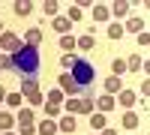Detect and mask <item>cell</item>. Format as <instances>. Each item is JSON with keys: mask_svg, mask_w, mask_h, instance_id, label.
<instances>
[{"mask_svg": "<svg viewBox=\"0 0 150 135\" xmlns=\"http://www.w3.org/2000/svg\"><path fill=\"white\" fill-rule=\"evenodd\" d=\"M9 66L15 69V72H21V75H27V78H33L36 72H39V51H36L33 45H24V48H18V51L12 54V60H9Z\"/></svg>", "mask_w": 150, "mask_h": 135, "instance_id": "1", "label": "cell"}, {"mask_svg": "<svg viewBox=\"0 0 150 135\" xmlns=\"http://www.w3.org/2000/svg\"><path fill=\"white\" fill-rule=\"evenodd\" d=\"M69 78L75 81V87H78V93L87 87V84H93V78H96V72H93V66L87 63V60H78V57H72V66H69Z\"/></svg>", "mask_w": 150, "mask_h": 135, "instance_id": "2", "label": "cell"}, {"mask_svg": "<svg viewBox=\"0 0 150 135\" xmlns=\"http://www.w3.org/2000/svg\"><path fill=\"white\" fill-rule=\"evenodd\" d=\"M57 84H60V87H63L66 93H78V87H75V81H72V78L66 75V72H63V75H60V81H57Z\"/></svg>", "mask_w": 150, "mask_h": 135, "instance_id": "3", "label": "cell"}, {"mask_svg": "<svg viewBox=\"0 0 150 135\" xmlns=\"http://www.w3.org/2000/svg\"><path fill=\"white\" fill-rule=\"evenodd\" d=\"M0 45H3V48H15V51H18V39H15V33H3Z\"/></svg>", "mask_w": 150, "mask_h": 135, "instance_id": "4", "label": "cell"}, {"mask_svg": "<svg viewBox=\"0 0 150 135\" xmlns=\"http://www.w3.org/2000/svg\"><path fill=\"white\" fill-rule=\"evenodd\" d=\"M123 126H126V129H135V126H138V114H126V117H123Z\"/></svg>", "mask_w": 150, "mask_h": 135, "instance_id": "5", "label": "cell"}, {"mask_svg": "<svg viewBox=\"0 0 150 135\" xmlns=\"http://www.w3.org/2000/svg\"><path fill=\"white\" fill-rule=\"evenodd\" d=\"M105 90H108V93H114V90H120V78H117V75H111V78L105 81Z\"/></svg>", "mask_w": 150, "mask_h": 135, "instance_id": "6", "label": "cell"}, {"mask_svg": "<svg viewBox=\"0 0 150 135\" xmlns=\"http://www.w3.org/2000/svg\"><path fill=\"white\" fill-rule=\"evenodd\" d=\"M54 30H57V33H66V30H69V21H66V18H54Z\"/></svg>", "mask_w": 150, "mask_h": 135, "instance_id": "7", "label": "cell"}, {"mask_svg": "<svg viewBox=\"0 0 150 135\" xmlns=\"http://www.w3.org/2000/svg\"><path fill=\"white\" fill-rule=\"evenodd\" d=\"M39 39H42V33L36 30V27H33V30H27V42H30L33 48H36V42H39Z\"/></svg>", "mask_w": 150, "mask_h": 135, "instance_id": "8", "label": "cell"}, {"mask_svg": "<svg viewBox=\"0 0 150 135\" xmlns=\"http://www.w3.org/2000/svg\"><path fill=\"white\" fill-rule=\"evenodd\" d=\"M93 18H96V21H105V18H108V9H105V6H96V9H93Z\"/></svg>", "mask_w": 150, "mask_h": 135, "instance_id": "9", "label": "cell"}, {"mask_svg": "<svg viewBox=\"0 0 150 135\" xmlns=\"http://www.w3.org/2000/svg\"><path fill=\"white\" fill-rule=\"evenodd\" d=\"M60 129H63V132H72V129H75V120H72V117H63V120H60Z\"/></svg>", "mask_w": 150, "mask_h": 135, "instance_id": "10", "label": "cell"}, {"mask_svg": "<svg viewBox=\"0 0 150 135\" xmlns=\"http://www.w3.org/2000/svg\"><path fill=\"white\" fill-rule=\"evenodd\" d=\"M111 105H114L111 96H102V99H99V108H102V111H111Z\"/></svg>", "mask_w": 150, "mask_h": 135, "instance_id": "11", "label": "cell"}, {"mask_svg": "<svg viewBox=\"0 0 150 135\" xmlns=\"http://www.w3.org/2000/svg\"><path fill=\"white\" fill-rule=\"evenodd\" d=\"M108 36H111V39H120V36H123V27H117V24H111V27H108Z\"/></svg>", "mask_w": 150, "mask_h": 135, "instance_id": "12", "label": "cell"}, {"mask_svg": "<svg viewBox=\"0 0 150 135\" xmlns=\"http://www.w3.org/2000/svg\"><path fill=\"white\" fill-rule=\"evenodd\" d=\"M120 102H123V105H132V102H135V93H129V90L120 93Z\"/></svg>", "mask_w": 150, "mask_h": 135, "instance_id": "13", "label": "cell"}, {"mask_svg": "<svg viewBox=\"0 0 150 135\" xmlns=\"http://www.w3.org/2000/svg\"><path fill=\"white\" fill-rule=\"evenodd\" d=\"M33 6L30 3H15V12H18V15H27V12H30Z\"/></svg>", "mask_w": 150, "mask_h": 135, "instance_id": "14", "label": "cell"}, {"mask_svg": "<svg viewBox=\"0 0 150 135\" xmlns=\"http://www.w3.org/2000/svg\"><path fill=\"white\" fill-rule=\"evenodd\" d=\"M39 132H42V135H51V132H54V123H51V120H45V123L39 126Z\"/></svg>", "mask_w": 150, "mask_h": 135, "instance_id": "15", "label": "cell"}, {"mask_svg": "<svg viewBox=\"0 0 150 135\" xmlns=\"http://www.w3.org/2000/svg\"><path fill=\"white\" fill-rule=\"evenodd\" d=\"M12 126V117L9 114H0V129H9Z\"/></svg>", "mask_w": 150, "mask_h": 135, "instance_id": "16", "label": "cell"}, {"mask_svg": "<svg viewBox=\"0 0 150 135\" xmlns=\"http://www.w3.org/2000/svg\"><path fill=\"white\" fill-rule=\"evenodd\" d=\"M72 45H75L72 36H63V39H60V48H63V51H66V48H72Z\"/></svg>", "mask_w": 150, "mask_h": 135, "instance_id": "17", "label": "cell"}, {"mask_svg": "<svg viewBox=\"0 0 150 135\" xmlns=\"http://www.w3.org/2000/svg\"><path fill=\"white\" fill-rule=\"evenodd\" d=\"M141 27H144V24H141V21H138V18H132V21H129V30H132V33H138V30H141Z\"/></svg>", "mask_w": 150, "mask_h": 135, "instance_id": "18", "label": "cell"}, {"mask_svg": "<svg viewBox=\"0 0 150 135\" xmlns=\"http://www.w3.org/2000/svg\"><path fill=\"white\" fill-rule=\"evenodd\" d=\"M90 123H93V126H105V117H102V114H93Z\"/></svg>", "mask_w": 150, "mask_h": 135, "instance_id": "19", "label": "cell"}, {"mask_svg": "<svg viewBox=\"0 0 150 135\" xmlns=\"http://www.w3.org/2000/svg\"><path fill=\"white\" fill-rule=\"evenodd\" d=\"M18 117H21V123H24V126H27V123H30V117H33V114H30V111H27V108H24V111H21V114H18Z\"/></svg>", "mask_w": 150, "mask_h": 135, "instance_id": "20", "label": "cell"}, {"mask_svg": "<svg viewBox=\"0 0 150 135\" xmlns=\"http://www.w3.org/2000/svg\"><path fill=\"white\" fill-rule=\"evenodd\" d=\"M138 66H141V57H138V54H135V57L129 60V69H135V72H138Z\"/></svg>", "mask_w": 150, "mask_h": 135, "instance_id": "21", "label": "cell"}, {"mask_svg": "<svg viewBox=\"0 0 150 135\" xmlns=\"http://www.w3.org/2000/svg\"><path fill=\"white\" fill-rule=\"evenodd\" d=\"M69 18H72V21H78V18H81V9H78V6H72V9H69Z\"/></svg>", "mask_w": 150, "mask_h": 135, "instance_id": "22", "label": "cell"}, {"mask_svg": "<svg viewBox=\"0 0 150 135\" xmlns=\"http://www.w3.org/2000/svg\"><path fill=\"white\" fill-rule=\"evenodd\" d=\"M81 48H93V36H90V33H87L84 39H81Z\"/></svg>", "mask_w": 150, "mask_h": 135, "instance_id": "23", "label": "cell"}, {"mask_svg": "<svg viewBox=\"0 0 150 135\" xmlns=\"http://www.w3.org/2000/svg\"><path fill=\"white\" fill-rule=\"evenodd\" d=\"M6 102H9V105H18V102H21V96H18V93H12V96H6Z\"/></svg>", "mask_w": 150, "mask_h": 135, "instance_id": "24", "label": "cell"}, {"mask_svg": "<svg viewBox=\"0 0 150 135\" xmlns=\"http://www.w3.org/2000/svg\"><path fill=\"white\" fill-rule=\"evenodd\" d=\"M66 108H69V111H81V102H78V99H72V102H69Z\"/></svg>", "mask_w": 150, "mask_h": 135, "instance_id": "25", "label": "cell"}, {"mask_svg": "<svg viewBox=\"0 0 150 135\" xmlns=\"http://www.w3.org/2000/svg\"><path fill=\"white\" fill-rule=\"evenodd\" d=\"M105 135H117V132H114V129H105Z\"/></svg>", "mask_w": 150, "mask_h": 135, "instance_id": "26", "label": "cell"}, {"mask_svg": "<svg viewBox=\"0 0 150 135\" xmlns=\"http://www.w3.org/2000/svg\"><path fill=\"white\" fill-rule=\"evenodd\" d=\"M3 96H6V93H3V87H0V99H3Z\"/></svg>", "mask_w": 150, "mask_h": 135, "instance_id": "27", "label": "cell"}]
</instances>
